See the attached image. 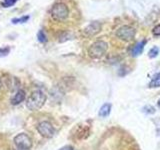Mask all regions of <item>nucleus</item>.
<instances>
[{"label": "nucleus", "instance_id": "nucleus-5", "mask_svg": "<svg viewBox=\"0 0 160 150\" xmlns=\"http://www.w3.org/2000/svg\"><path fill=\"white\" fill-rule=\"evenodd\" d=\"M116 36L124 41H130L135 37V30L128 25H124L116 31Z\"/></svg>", "mask_w": 160, "mask_h": 150}, {"label": "nucleus", "instance_id": "nucleus-2", "mask_svg": "<svg viewBox=\"0 0 160 150\" xmlns=\"http://www.w3.org/2000/svg\"><path fill=\"white\" fill-rule=\"evenodd\" d=\"M69 15V10L67 6L63 3L55 4L51 9V16L55 21H63Z\"/></svg>", "mask_w": 160, "mask_h": 150}, {"label": "nucleus", "instance_id": "nucleus-6", "mask_svg": "<svg viewBox=\"0 0 160 150\" xmlns=\"http://www.w3.org/2000/svg\"><path fill=\"white\" fill-rule=\"evenodd\" d=\"M37 131L45 138H51L54 135V127L48 121H42L37 125Z\"/></svg>", "mask_w": 160, "mask_h": 150}, {"label": "nucleus", "instance_id": "nucleus-21", "mask_svg": "<svg viewBox=\"0 0 160 150\" xmlns=\"http://www.w3.org/2000/svg\"><path fill=\"white\" fill-rule=\"evenodd\" d=\"M1 86H2V83H1V80H0V88H1Z\"/></svg>", "mask_w": 160, "mask_h": 150}, {"label": "nucleus", "instance_id": "nucleus-22", "mask_svg": "<svg viewBox=\"0 0 160 150\" xmlns=\"http://www.w3.org/2000/svg\"><path fill=\"white\" fill-rule=\"evenodd\" d=\"M18 150H22V149H18Z\"/></svg>", "mask_w": 160, "mask_h": 150}, {"label": "nucleus", "instance_id": "nucleus-12", "mask_svg": "<svg viewBox=\"0 0 160 150\" xmlns=\"http://www.w3.org/2000/svg\"><path fill=\"white\" fill-rule=\"evenodd\" d=\"M28 19H29V16H23V17H20V18H13V19L11 20V22H12L13 24L24 23V22H26Z\"/></svg>", "mask_w": 160, "mask_h": 150}, {"label": "nucleus", "instance_id": "nucleus-10", "mask_svg": "<svg viewBox=\"0 0 160 150\" xmlns=\"http://www.w3.org/2000/svg\"><path fill=\"white\" fill-rule=\"evenodd\" d=\"M110 110H111V104H109V103L104 104L103 106L100 108V110H99V115L101 117H106V116H108V115H109Z\"/></svg>", "mask_w": 160, "mask_h": 150}, {"label": "nucleus", "instance_id": "nucleus-8", "mask_svg": "<svg viewBox=\"0 0 160 150\" xmlns=\"http://www.w3.org/2000/svg\"><path fill=\"white\" fill-rule=\"evenodd\" d=\"M100 27L101 26H100V24L98 22H92L90 25H88V27H86L85 32L88 35H94L100 31Z\"/></svg>", "mask_w": 160, "mask_h": 150}, {"label": "nucleus", "instance_id": "nucleus-17", "mask_svg": "<svg viewBox=\"0 0 160 150\" xmlns=\"http://www.w3.org/2000/svg\"><path fill=\"white\" fill-rule=\"evenodd\" d=\"M153 34L155 36H160V24L153 28Z\"/></svg>", "mask_w": 160, "mask_h": 150}, {"label": "nucleus", "instance_id": "nucleus-9", "mask_svg": "<svg viewBox=\"0 0 160 150\" xmlns=\"http://www.w3.org/2000/svg\"><path fill=\"white\" fill-rule=\"evenodd\" d=\"M145 43H146V41H145V40H142L141 42H138L136 45H135L134 48H133V50H132L133 56H138V55H140V54L142 53Z\"/></svg>", "mask_w": 160, "mask_h": 150}, {"label": "nucleus", "instance_id": "nucleus-11", "mask_svg": "<svg viewBox=\"0 0 160 150\" xmlns=\"http://www.w3.org/2000/svg\"><path fill=\"white\" fill-rule=\"evenodd\" d=\"M149 86L150 87H160V72L157 73L155 76L152 78V80L150 81L149 83Z\"/></svg>", "mask_w": 160, "mask_h": 150}, {"label": "nucleus", "instance_id": "nucleus-15", "mask_svg": "<svg viewBox=\"0 0 160 150\" xmlns=\"http://www.w3.org/2000/svg\"><path fill=\"white\" fill-rule=\"evenodd\" d=\"M38 40L40 42H42V43H44L45 41H46V36H45V34H44V32L42 31H39V33H38Z\"/></svg>", "mask_w": 160, "mask_h": 150}, {"label": "nucleus", "instance_id": "nucleus-3", "mask_svg": "<svg viewBox=\"0 0 160 150\" xmlns=\"http://www.w3.org/2000/svg\"><path fill=\"white\" fill-rule=\"evenodd\" d=\"M107 50V43L99 40V41L94 42L91 47L89 48V55L92 58H100L106 53Z\"/></svg>", "mask_w": 160, "mask_h": 150}, {"label": "nucleus", "instance_id": "nucleus-4", "mask_svg": "<svg viewBox=\"0 0 160 150\" xmlns=\"http://www.w3.org/2000/svg\"><path fill=\"white\" fill-rule=\"evenodd\" d=\"M14 144L18 149L29 150L32 146V140L26 133H19L14 138Z\"/></svg>", "mask_w": 160, "mask_h": 150}, {"label": "nucleus", "instance_id": "nucleus-20", "mask_svg": "<svg viewBox=\"0 0 160 150\" xmlns=\"http://www.w3.org/2000/svg\"><path fill=\"white\" fill-rule=\"evenodd\" d=\"M158 106H159V107H160V99H159V100H158Z\"/></svg>", "mask_w": 160, "mask_h": 150}, {"label": "nucleus", "instance_id": "nucleus-16", "mask_svg": "<svg viewBox=\"0 0 160 150\" xmlns=\"http://www.w3.org/2000/svg\"><path fill=\"white\" fill-rule=\"evenodd\" d=\"M9 51H10L9 47L1 48V49H0V56H6V55L9 53Z\"/></svg>", "mask_w": 160, "mask_h": 150}, {"label": "nucleus", "instance_id": "nucleus-13", "mask_svg": "<svg viewBox=\"0 0 160 150\" xmlns=\"http://www.w3.org/2000/svg\"><path fill=\"white\" fill-rule=\"evenodd\" d=\"M159 53V48L158 47H153L150 49V51L148 52V56L150 58H154V57H156L157 55Z\"/></svg>", "mask_w": 160, "mask_h": 150}, {"label": "nucleus", "instance_id": "nucleus-14", "mask_svg": "<svg viewBox=\"0 0 160 150\" xmlns=\"http://www.w3.org/2000/svg\"><path fill=\"white\" fill-rule=\"evenodd\" d=\"M16 1H18V0H4L2 2V6L3 7H11Z\"/></svg>", "mask_w": 160, "mask_h": 150}, {"label": "nucleus", "instance_id": "nucleus-1", "mask_svg": "<svg viewBox=\"0 0 160 150\" xmlns=\"http://www.w3.org/2000/svg\"><path fill=\"white\" fill-rule=\"evenodd\" d=\"M45 101H46V95L44 94V92L41 90H35L27 98L26 107L31 111H35L41 108Z\"/></svg>", "mask_w": 160, "mask_h": 150}, {"label": "nucleus", "instance_id": "nucleus-18", "mask_svg": "<svg viewBox=\"0 0 160 150\" xmlns=\"http://www.w3.org/2000/svg\"><path fill=\"white\" fill-rule=\"evenodd\" d=\"M144 109H147V110H144V112H146V113H154L155 112V109L152 106H149V105H147L146 107H144Z\"/></svg>", "mask_w": 160, "mask_h": 150}, {"label": "nucleus", "instance_id": "nucleus-19", "mask_svg": "<svg viewBox=\"0 0 160 150\" xmlns=\"http://www.w3.org/2000/svg\"><path fill=\"white\" fill-rule=\"evenodd\" d=\"M59 150H74V148L70 145H66V146H63L62 148H60Z\"/></svg>", "mask_w": 160, "mask_h": 150}, {"label": "nucleus", "instance_id": "nucleus-7", "mask_svg": "<svg viewBox=\"0 0 160 150\" xmlns=\"http://www.w3.org/2000/svg\"><path fill=\"white\" fill-rule=\"evenodd\" d=\"M25 97H26L25 91H24V90H22V89H19L18 91L11 97V100H10V102H11L12 105H18V104H20L21 102L24 101Z\"/></svg>", "mask_w": 160, "mask_h": 150}]
</instances>
